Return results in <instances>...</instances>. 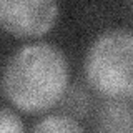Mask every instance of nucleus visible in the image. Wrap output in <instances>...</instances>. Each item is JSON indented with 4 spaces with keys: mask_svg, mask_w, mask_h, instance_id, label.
Masks as SVG:
<instances>
[{
    "mask_svg": "<svg viewBox=\"0 0 133 133\" xmlns=\"http://www.w3.org/2000/svg\"><path fill=\"white\" fill-rule=\"evenodd\" d=\"M70 66L65 53L47 42L20 47L8 58L3 70L7 98L22 111L50 110L65 95Z\"/></svg>",
    "mask_w": 133,
    "mask_h": 133,
    "instance_id": "obj_1",
    "label": "nucleus"
},
{
    "mask_svg": "<svg viewBox=\"0 0 133 133\" xmlns=\"http://www.w3.org/2000/svg\"><path fill=\"white\" fill-rule=\"evenodd\" d=\"M85 75L100 95L115 100L133 93V33L128 28H108L91 42L85 57Z\"/></svg>",
    "mask_w": 133,
    "mask_h": 133,
    "instance_id": "obj_2",
    "label": "nucleus"
},
{
    "mask_svg": "<svg viewBox=\"0 0 133 133\" xmlns=\"http://www.w3.org/2000/svg\"><path fill=\"white\" fill-rule=\"evenodd\" d=\"M58 3L52 0H0V27L15 37H42L57 22Z\"/></svg>",
    "mask_w": 133,
    "mask_h": 133,
    "instance_id": "obj_3",
    "label": "nucleus"
},
{
    "mask_svg": "<svg viewBox=\"0 0 133 133\" xmlns=\"http://www.w3.org/2000/svg\"><path fill=\"white\" fill-rule=\"evenodd\" d=\"M98 133H131V110L128 105H110L102 111Z\"/></svg>",
    "mask_w": 133,
    "mask_h": 133,
    "instance_id": "obj_4",
    "label": "nucleus"
},
{
    "mask_svg": "<svg viewBox=\"0 0 133 133\" xmlns=\"http://www.w3.org/2000/svg\"><path fill=\"white\" fill-rule=\"evenodd\" d=\"M32 133H85V130L66 115H48L33 127Z\"/></svg>",
    "mask_w": 133,
    "mask_h": 133,
    "instance_id": "obj_5",
    "label": "nucleus"
},
{
    "mask_svg": "<svg viewBox=\"0 0 133 133\" xmlns=\"http://www.w3.org/2000/svg\"><path fill=\"white\" fill-rule=\"evenodd\" d=\"M0 133H25V127L18 113L10 108H0Z\"/></svg>",
    "mask_w": 133,
    "mask_h": 133,
    "instance_id": "obj_6",
    "label": "nucleus"
}]
</instances>
